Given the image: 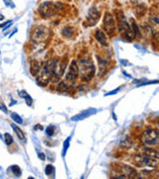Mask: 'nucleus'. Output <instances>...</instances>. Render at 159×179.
Here are the masks:
<instances>
[{"label":"nucleus","instance_id":"obj_25","mask_svg":"<svg viewBox=\"0 0 159 179\" xmlns=\"http://www.w3.org/2000/svg\"><path fill=\"white\" fill-rule=\"evenodd\" d=\"M35 128H36V129H43V128H42V126H41V125H36V127H35Z\"/></svg>","mask_w":159,"mask_h":179},{"label":"nucleus","instance_id":"obj_21","mask_svg":"<svg viewBox=\"0 0 159 179\" xmlns=\"http://www.w3.org/2000/svg\"><path fill=\"white\" fill-rule=\"evenodd\" d=\"M11 170L13 171V173L16 174L17 176H20L21 175V170H20V168L18 166H11Z\"/></svg>","mask_w":159,"mask_h":179},{"label":"nucleus","instance_id":"obj_17","mask_svg":"<svg viewBox=\"0 0 159 179\" xmlns=\"http://www.w3.org/2000/svg\"><path fill=\"white\" fill-rule=\"evenodd\" d=\"M11 118H12L13 120H14L15 122H17V124H23V120H22L21 116H20L19 115H17L16 113H11Z\"/></svg>","mask_w":159,"mask_h":179},{"label":"nucleus","instance_id":"obj_3","mask_svg":"<svg viewBox=\"0 0 159 179\" xmlns=\"http://www.w3.org/2000/svg\"><path fill=\"white\" fill-rule=\"evenodd\" d=\"M117 26H118V33H119L122 37H124L125 39L131 41V40H133L134 38H135L132 29L129 26L126 18L122 14L121 11L118 13V16H117Z\"/></svg>","mask_w":159,"mask_h":179},{"label":"nucleus","instance_id":"obj_9","mask_svg":"<svg viewBox=\"0 0 159 179\" xmlns=\"http://www.w3.org/2000/svg\"><path fill=\"white\" fill-rule=\"evenodd\" d=\"M79 77V66L76 61H72L70 64V69L66 75V81L70 83H74Z\"/></svg>","mask_w":159,"mask_h":179},{"label":"nucleus","instance_id":"obj_15","mask_svg":"<svg viewBox=\"0 0 159 179\" xmlns=\"http://www.w3.org/2000/svg\"><path fill=\"white\" fill-rule=\"evenodd\" d=\"M19 95H20V97H21V98H25V100H26V104L28 105V106H31V105H32V102H33L32 98H31V97L28 95V94L26 93L25 91L20 92Z\"/></svg>","mask_w":159,"mask_h":179},{"label":"nucleus","instance_id":"obj_24","mask_svg":"<svg viewBox=\"0 0 159 179\" xmlns=\"http://www.w3.org/2000/svg\"><path fill=\"white\" fill-rule=\"evenodd\" d=\"M39 157H41L42 160H45V155H44L43 153H40V154H39Z\"/></svg>","mask_w":159,"mask_h":179},{"label":"nucleus","instance_id":"obj_13","mask_svg":"<svg viewBox=\"0 0 159 179\" xmlns=\"http://www.w3.org/2000/svg\"><path fill=\"white\" fill-rule=\"evenodd\" d=\"M11 126L13 127V129H14V131L16 133V135L18 136V138H19L20 140H22V141H25V134H24L23 131L21 130V129L19 128V127L17 126V125H15L14 124H11Z\"/></svg>","mask_w":159,"mask_h":179},{"label":"nucleus","instance_id":"obj_4","mask_svg":"<svg viewBox=\"0 0 159 179\" xmlns=\"http://www.w3.org/2000/svg\"><path fill=\"white\" fill-rule=\"evenodd\" d=\"M62 8L63 5L59 2H44L39 6V12L43 17H53Z\"/></svg>","mask_w":159,"mask_h":179},{"label":"nucleus","instance_id":"obj_7","mask_svg":"<svg viewBox=\"0 0 159 179\" xmlns=\"http://www.w3.org/2000/svg\"><path fill=\"white\" fill-rule=\"evenodd\" d=\"M141 141L145 145H155L159 141V133L155 129H146L141 135Z\"/></svg>","mask_w":159,"mask_h":179},{"label":"nucleus","instance_id":"obj_6","mask_svg":"<svg viewBox=\"0 0 159 179\" xmlns=\"http://www.w3.org/2000/svg\"><path fill=\"white\" fill-rule=\"evenodd\" d=\"M50 36V30L45 26H37L34 28L32 32V39L34 42L40 43L42 41L48 40Z\"/></svg>","mask_w":159,"mask_h":179},{"label":"nucleus","instance_id":"obj_8","mask_svg":"<svg viewBox=\"0 0 159 179\" xmlns=\"http://www.w3.org/2000/svg\"><path fill=\"white\" fill-rule=\"evenodd\" d=\"M104 29L109 36L113 35V32H115V18H113V14L109 12H106V14H104Z\"/></svg>","mask_w":159,"mask_h":179},{"label":"nucleus","instance_id":"obj_5","mask_svg":"<svg viewBox=\"0 0 159 179\" xmlns=\"http://www.w3.org/2000/svg\"><path fill=\"white\" fill-rule=\"evenodd\" d=\"M158 160L157 158L151 157V156L145 155V154H141V155H136L134 156V164L137 165L138 167H156L158 165Z\"/></svg>","mask_w":159,"mask_h":179},{"label":"nucleus","instance_id":"obj_1","mask_svg":"<svg viewBox=\"0 0 159 179\" xmlns=\"http://www.w3.org/2000/svg\"><path fill=\"white\" fill-rule=\"evenodd\" d=\"M79 75L83 81H89L95 76V65L89 57H83L79 60Z\"/></svg>","mask_w":159,"mask_h":179},{"label":"nucleus","instance_id":"obj_20","mask_svg":"<svg viewBox=\"0 0 159 179\" xmlns=\"http://www.w3.org/2000/svg\"><path fill=\"white\" fill-rule=\"evenodd\" d=\"M4 138H5V142L7 145H10L11 143L13 142V138H12V136H11V134L5 133L4 134Z\"/></svg>","mask_w":159,"mask_h":179},{"label":"nucleus","instance_id":"obj_11","mask_svg":"<svg viewBox=\"0 0 159 179\" xmlns=\"http://www.w3.org/2000/svg\"><path fill=\"white\" fill-rule=\"evenodd\" d=\"M95 37H96V39H97V41L100 45H102V46H107L109 42H107L106 35L104 34V32L102 30H100V29H98V30L96 31Z\"/></svg>","mask_w":159,"mask_h":179},{"label":"nucleus","instance_id":"obj_14","mask_svg":"<svg viewBox=\"0 0 159 179\" xmlns=\"http://www.w3.org/2000/svg\"><path fill=\"white\" fill-rule=\"evenodd\" d=\"M62 33L63 35L65 36V37H71L72 35L74 34V29L72 28L70 26H67V27H64V28L62 29Z\"/></svg>","mask_w":159,"mask_h":179},{"label":"nucleus","instance_id":"obj_23","mask_svg":"<svg viewBox=\"0 0 159 179\" xmlns=\"http://www.w3.org/2000/svg\"><path fill=\"white\" fill-rule=\"evenodd\" d=\"M0 109H2L4 113H8V111H7V107L4 106L3 104H0Z\"/></svg>","mask_w":159,"mask_h":179},{"label":"nucleus","instance_id":"obj_12","mask_svg":"<svg viewBox=\"0 0 159 179\" xmlns=\"http://www.w3.org/2000/svg\"><path fill=\"white\" fill-rule=\"evenodd\" d=\"M122 169H124V175H126L127 177H137V173H136V171L134 170L132 167H129V166H124L122 167Z\"/></svg>","mask_w":159,"mask_h":179},{"label":"nucleus","instance_id":"obj_18","mask_svg":"<svg viewBox=\"0 0 159 179\" xmlns=\"http://www.w3.org/2000/svg\"><path fill=\"white\" fill-rule=\"evenodd\" d=\"M45 173H46L47 175H53V174L55 173V167L51 164L47 165L46 168H45Z\"/></svg>","mask_w":159,"mask_h":179},{"label":"nucleus","instance_id":"obj_19","mask_svg":"<svg viewBox=\"0 0 159 179\" xmlns=\"http://www.w3.org/2000/svg\"><path fill=\"white\" fill-rule=\"evenodd\" d=\"M89 111H85V113H83L82 115H76L75 118H73V120H83V118H87V116H89Z\"/></svg>","mask_w":159,"mask_h":179},{"label":"nucleus","instance_id":"obj_22","mask_svg":"<svg viewBox=\"0 0 159 179\" xmlns=\"http://www.w3.org/2000/svg\"><path fill=\"white\" fill-rule=\"evenodd\" d=\"M46 133H47V135H48V136H53L54 133H55V127H54V126H49L48 128H47Z\"/></svg>","mask_w":159,"mask_h":179},{"label":"nucleus","instance_id":"obj_10","mask_svg":"<svg viewBox=\"0 0 159 179\" xmlns=\"http://www.w3.org/2000/svg\"><path fill=\"white\" fill-rule=\"evenodd\" d=\"M100 16V12L98 11V9L97 7H91L89 11V17H88L89 25H93L95 23H97Z\"/></svg>","mask_w":159,"mask_h":179},{"label":"nucleus","instance_id":"obj_16","mask_svg":"<svg viewBox=\"0 0 159 179\" xmlns=\"http://www.w3.org/2000/svg\"><path fill=\"white\" fill-rule=\"evenodd\" d=\"M70 141H71V137H68L66 140L64 141V145H63V152H62V155L65 156L67 153V150H68L69 146H70Z\"/></svg>","mask_w":159,"mask_h":179},{"label":"nucleus","instance_id":"obj_2","mask_svg":"<svg viewBox=\"0 0 159 179\" xmlns=\"http://www.w3.org/2000/svg\"><path fill=\"white\" fill-rule=\"evenodd\" d=\"M58 61L56 59H52L49 62L45 63L42 70H40L39 72V76L37 77L38 84L41 85V86H46L48 84L49 81L52 79Z\"/></svg>","mask_w":159,"mask_h":179},{"label":"nucleus","instance_id":"obj_26","mask_svg":"<svg viewBox=\"0 0 159 179\" xmlns=\"http://www.w3.org/2000/svg\"><path fill=\"white\" fill-rule=\"evenodd\" d=\"M4 19V17L2 16V15H0V20H3Z\"/></svg>","mask_w":159,"mask_h":179}]
</instances>
